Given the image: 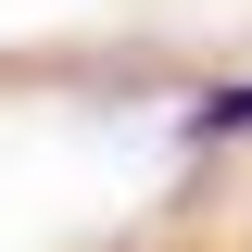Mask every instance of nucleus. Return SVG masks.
Instances as JSON below:
<instances>
[{
	"instance_id": "nucleus-1",
	"label": "nucleus",
	"mask_w": 252,
	"mask_h": 252,
	"mask_svg": "<svg viewBox=\"0 0 252 252\" xmlns=\"http://www.w3.org/2000/svg\"><path fill=\"white\" fill-rule=\"evenodd\" d=\"M189 139H252V76H227V89L189 101Z\"/></svg>"
}]
</instances>
